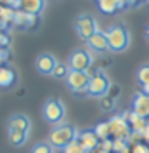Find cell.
Returning a JSON list of instances; mask_svg holds the SVG:
<instances>
[{"instance_id":"obj_1","label":"cell","mask_w":149,"mask_h":153,"mask_svg":"<svg viewBox=\"0 0 149 153\" xmlns=\"http://www.w3.org/2000/svg\"><path fill=\"white\" fill-rule=\"evenodd\" d=\"M106 37H108V44H109V52L114 54H121L130 47V31L123 23H114L109 28L104 30Z\"/></svg>"},{"instance_id":"obj_2","label":"cell","mask_w":149,"mask_h":153,"mask_svg":"<svg viewBox=\"0 0 149 153\" xmlns=\"http://www.w3.org/2000/svg\"><path fill=\"white\" fill-rule=\"evenodd\" d=\"M78 136H80V132H78V129L73 124L63 122V124H57L50 129L47 141L52 144L54 148H57V150H64L69 143H73V141L78 139Z\"/></svg>"},{"instance_id":"obj_3","label":"cell","mask_w":149,"mask_h":153,"mask_svg":"<svg viewBox=\"0 0 149 153\" xmlns=\"http://www.w3.org/2000/svg\"><path fill=\"white\" fill-rule=\"evenodd\" d=\"M42 117L44 120L49 122L52 125H57V124H63L66 118V106L61 99L57 97H50L47 99L44 106H42Z\"/></svg>"},{"instance_id":"obj_4","label":"cell","mask_w":149,"mask_h":153,"mask_svg":"<svg viewBox=\"0 0 149 153\" xmlns=\"http://www.w3.org/2000/svg\"><path fill=\"white\" fill-rule=\"evenodd\" d=\"M90 73L89 71H76L71 70L66 76V85L74 96H89V84H90Z\"/></svg>"},{"instance_id":"obj_5","label":"cell","mask_w":149,"mask_h":153,"mask_svg":"<svg viewBox=\"0 0 149 153\" xmlns=\"http://www.w3.org/2000/svg\"><path fill=\"white\" fill-rule=\"evenodd\" d=\"M111 80L109 76L104 73L103 70H97L92 76H90V84H89V96L90 97H104L109 94L111 89Z\"/></svg>"},{"instance_id":"obj_6","label":"cell","mask_w":149,"mask_h":153,"mask_svg":"<svg viewBox=\"0 0 149 153\" xmlns=\"http://www.w3.org/2000/svg\"><path fill=\"white\" fill-rule=\"evenodd\" d=\"M92 63L94 56L89 49H76L69 54V59H68V66L76 71H89Z\"/></svg>"},{"instance_id":"obj_7","label":"cell","mask_w":149,"mask_h":153,"mask_svg":"<svg viewBox=\"0 0 149 153\" xmlns=\"http://www.w3.org/2000/svg\"><path fill=\"white\" fill-rule=\"evenodd\" d=\"M74 30H76L78 37L82 38V40H89L94 33L99 31V26H97V21L90 14H82L74 21Z\"/></svg>"},{"instance_id":"obj_8","label":"cell","mask_w":149,"mask_h":153,"mask_svg":"<svg viewBox=\"0 0 149 153\" xmlns=\"http://www.w3.org/2000/svg\"><path fill=\"white\" fill-rule=\"evenodd\" d=\"M109 129H111V136L114 137V139H130L132 136V127L130 124L127 122V118L123 117V115H114V117H111L109 120Z\"/></svg>"},{"instance_id":"obj_9","label":"cell","mask_w":149,"mask_h":153,"mask_svg":"<svg viewBox=\"0 0 149 153\" xmlns=\"http://www.w3.org/2000/svg\"><path fill=\"white\" fill-rule=\"evenodd\" d=\"M57 65V59L54 54L50 52H42L37 56V61H35V68L40 75H52L54 68Z\"/></svg>"},{"instance_id":"obj_10","label":"cell","mask_w":149,"mask_h":153,"mask_svg":"<svg viewBox=\"0 0 149 153\" xmlns=\"http://www.w3.org/2000/svg\"><path fill=\"white\" fill-rule=\"evenodd\" d=\"M132 110L139 117L149 120V94L142 92V91L135 92L134 97H132Z\"/></svg>"},{"instance_id":"obj_11","label":"cell","mask_w":149,"mask_h":153,"mask_svg":"<svg viewBox=\"0 0 149 153\" xmlns=\"http://www.w3.org/2000/svg\"><path fill=\"white\" fill-rule=\"evenodd\" d=\"M85 44H87L89 51H92V52L103 54V52H108V51H109V44H108L106 31H101V30H99L97 33H94L89 40H85Z\"/></svg>"},{"instance_id":"obj_12","label":"cell","mask_w":149,"mask_h":153,"mask_svg":"<svg viewBox=\"0 0 149 153\" xmlns=\"http://www.w3.org/2000/svg\"><path fill=\"white\" fill-rule=\"evenodd\" d=\"M123 117L127 118V122L130 124L132 127V132H135V134H139L140 137H142V132L146 131V127L149 125V120H146V118H142V117H139V115L135 113L134 110H125L123 111Z\"/></svg>"},{"instance_id":"obj_13","label":"cell","mask_w":149,"mask_h":153,"mask_svg":"<svg viewBox=\"0 0 149 153\" xmlns=\"http://www.w3.org/2000/svg\"><path fill=\"white\" fill-rule=\"evenodd\" d=\"M7 129L9 131H23V132H30L31 131V120L26 115L23 113H16L9 117L7 120Z\"/></svg>"},{"instance_id":"obj_14","label":"cell","mask_w":149,"mask_h":153,"mask_svg":"<svg viewBox=\"0 0 149 153\" xmlns=\"http://www.w3.org/2000/svg\"><path fill=\"white\" fill-rule=\"evenodd\" d=\"M78 141L82 143V146L85 148L87 153H94L99 148V144H101V139L97 137V134L94 132V129L92 131H83V132H80Z\"/></svg>"},{"instance_id":"obj_15","label":"cell","mask_w":149,"mask_h":153,"mask_svg":"<svg viewBox=\"0 0 149 153\" xmlns=\"http://www.w3.org/2000/svg\"><path fill=\"white\" fill-rule=\"evenodd\" d=\"M45 0H21V7L24 12L33 14V16H42V12L45 10Z\"/></svg>"},{"instance_id":"obj_16","label":"cell","mask_w":149,"mask_h":153,"mask_svg":"<svg viewBox=\"0 0 149 153\" xmlns=\"http://www.w3.org/2000/svg\"><path fill=\"white\" fill-rule=\"evenodd\" d=\"M35 18H38V16H33V14L24 12L23 9H18V10H16V16H14V21H12V23H14V25H18V26H21V28H31Z\"/></svg>"},{"instance_id":"obj_17","label":"cell","mask_w":149,"mask_h":153,"mask_svg":"<svg viewBox=\"0 0 149 153\" xmlns=\"http://www.w3.org/2000/svg\"><path fill=\"white\" fill-rule=\"evenodd\" d=\"M16 84V71L9 66H0V87L9 89Z\"/></svg>"},{"instance_id":"obj_18","label":"cell","mask_w":149,"mask_h":153,"mask_svg":"<svg viewBox=\"0 0 149 153\" xmlns=\"http://www.w3.org/2000/svg\"><path fill=\"white\" fill-rule=\"evenodd\" d=\"M28 137H30V132H23V131H9V134H7V139H9V143L12 146L26 144Z\"/></svg>"},{"instance_id":"obj_19","label":"cell","mask_w":149,"mask_h":153,"mask_svg":"<svg viewBox=\"0 0 149 153\" xmlns=\"http://www.w3.org/2000/svg\"><path fill=\"white\" fill-rule=\"evenodd\" d=\"M97 7L103 14H114L118 12V2L116 0H97Z\"/></svg>"},{"instance_id":"obj_20","label":"cell","mask_w":149,"mask_h":153,"mask_svg":"<svg viewBox=\"0 0 149 153\" xmlns=\"http://www.w3.org/2000/svg\"><path fill=\"white\" fill-rule=\"evenodd\" d=\"M94 132L97 134V137L104 141V139H109L111 136V129H109V122H99V124L94 127Z\"/></svg>"},{"instance_id":"obj_21","label":"cell","mask_w":149,"mask_h":153,"mask_svg":"<svg viewBox=\"0 0 149 153\" xmlns=\"http://www.w3.org/2000/svg\"><path fill=\"white\" fill-rule=\"evenodd\" d=\"M69 71H71V68L68 66V63H59V61H57L56 68H54V71H52V76L57 78V80H66V76L69 75Z\"/></svg>"},{"instance_id":"obj_22","label":"cell","mask_w":149,"mask_h":153,"mask_svg":"<svg viewBox=\"0 0 149 153\" xmlns=\"http://www.w3.org/2000/svg\"><path fill=\"white\" fill-rule=\"evenodd\" d=\"M135 78H137V82H139L140 87L149 85V65H142V66L137 70Z\"/></svg>"},{"instance_id":"obj_23","label":"cell","mask_w":149,"mask_h":153,"mask_svg":"<svg viewBox=\"0 0 149 153\" xmlns=\"http://www.w3.org/2000/svg\"><path fill=\"white\" fill-rule=\"evenodd\" d=\"M54 150H56V148L49 143V141H40V143H37L31 148L30 153H54Z\"/></svg>"},{"instance_id":"obj_24","label":"cell","mask_w":149,"mask_h":153,"mask_svg":"<svg viewBox=\"0 0 149 153\" xmlns=\"http://www.w3.org/2000/svg\"><path fill=\"white\" fill-rule=\"evenodd\" d=\"M113 152L128 153V141L127 139H113Z\"/></svg>"},{"instance_id":"obj_25","label":"cell","mask_w":149,"mask_h":153,"mask_svg":"<svg viewBox=\"0 0 149 153\" xmlns=\"http://www.w3.org/2000/svg\"><path fill=\"white\" fill-rule=\"evenodd\" d=\"M61 152H63V153H87V152H85V148L82 146V143H80L78 139L73 141V143H69L64 150H61Z\"/></svg>"},{"instance_id":"obj_26","label":"cell","mask_w":149,"mask_h":153,"mask_svg":"<svg viewBox=\"0 0 149 153\" xmlns=\"http://www.w3.org/2000/svg\"><path fill=\"white\" fill-rule=\"evenodd\" d=\"M99 105H101V108H103L104 111H111L116 103H114V97H111V96L108 94V96H104V97H101V103Z\"/></svg>"},{"instance_id":"obj_27","label":"cell","mask_w":149,"mask_h":153,"mask_svg":"<svg viewBox=\"0 0 149 153\" xmlns=\"http://www.w3.org/2000/svg\"><path fill=\"white\" fill-rule=\"evenodd\" d=\"M132 153H149V144L148 143H135L132 146Z\"/></svg>"},{"instance_id":"obj_28","label":"cell","mask_w":149,"mask_h":153,"mask_svg":"<svg viewBox=\"0 0 149 153\" xmlns=\"http://www.w3.org/2000/svg\"><path fill=\"white\" fill-rule=\"evenodd\" d=\"M99 148L101 150H104V152H113V141L111 139H104V141H101V144H99Z\"/></svg>"},{"instance_id":"obj_29","label":"cell","mask_w":149,"mask_h":153,"mask_svg":"<svg viewBox=\"0 0 149 153\" xmlns=\"http://www.w3.org/2000/svg\"><path fill=\"white\" fill-rule=\"evenodd\" d=\"M125 2H127V7H135L140 0H125Z\"/></svg>"},{"instance_id":"obj_30","label":"cell","mask_w":149,"mask_h":153,"mask_svg":"<svg viewBox=\"0 0 149 153\" xmlns=\"http://www.w3.org/2000/svg\"><path fill=\"white\" fill-rule=\"evenodd\" d=\"M4 57H7V52L4 49H0V61H4Z\"/></svg>"},{"instance_id":"obj_31","label":"cell","mask_w":149,"mask_h":153,"mask_svg":"<svg viewBox=\"0 0 149 153\" xmlns=\"http://www.w3.org/2000/svg\"><path fill=\"white\" fill-rule=\"evenodd\" d=\"M146 40H148V42H149V25H148V26H146Z\"/></svg>"},{"instance_id":"obj_32","label":"cell","mask_w":149,"mask_h":153,"mask_svg":"<svg viewBox=\"0 0 149 153\" xmlns=\"http://www.w3.org/2000/svg\"><path fill=\"white\" fill-rule=\"evenodd\" d=\"M142 92H146V94H149V85H146V87H142Z\"/></svg>"}]
</instances>
